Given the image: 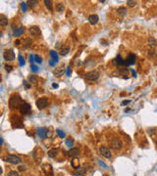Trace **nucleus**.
Listing matches in <instances>:
<instances>
[{
    "label": "nucleus",
    "mask_w": 157,
    "mask_h": 176,
    "mask_svg": "<svg viewBox=\"0 0 157 176\" xmlns=\"http://www.w3.org/2000/svg\"><path fill=\"white\" fill-rule=\"evenodd\" d=\"M23 103V100L19 94H13L9 99V108L11 110H17L20 109Z\"/></svg>",
    "instance_id": "obj_1"
},
{
    "label": "nucleus",
    "mask_w": 157,
    "mask_h": 176,
    "mask_svg": "<svg viewBox=\"0 0 157 176\" xmlns=\"http://www.w3.org/2000/svg\"><path fill=\"white\" fill-rule=\"evenodd\" d=\"M109 144H110V147L114 151H120L122 147H123V142H122V140L119 138V137H117V136H114V137H112L109 141Z\"/></svg>",
    "instance_id": "obj_2"
},
{
    "label": "nucleus",
    "mask_w": 157,
    "mask_h": 176,
    "mask_svg": "<svg viewBox=\"0 0 157 176\" xmlns=\"http://www.w3.org/2000/svg\"><path fill=\"white\" fill-rule=\"evenodd\" d=\"M4 161L9 162V163H12V164H19L22 162L21 158H19L18 156H16V155H8V156H6L4 158Z\"/></svg>",
    "instance_id": "obj_3"
},
{
    "label": "nucleus",
    "mask_w": 157,
    "mask_h": 176,
    "mask_svg": "<svg viewBox=\"0 0 157 176\" xmlns=\"http://www.w3.org/2000/svg\"><path fill=\"white\" fill-rule=\"evenodd\" d=\"M84 77H85L87 80L94 81V80L98 79V77H99V73L96 71V70H90V71H88V73L85 74Z\"/></svg>",
    "instance_id": "obj_4"
},
{
    "label": "nucleus",
    "mask_w": 157,
    "mask_h": 176,
    "mask_svg": "<svg viewBox=\"0 0 157 176\" xmlns=\"http://www.w3.org/2000/svg\"><path fill=\"white\" fill-rule=\"evenodd\" d=\"M48 105V99L46 97H41L37 100V107L39 110L45 109Z\"/></svg>",
    "instance_id": "obj_5"
},
{
    "label": "nucleus",
    "mask_w": 157,
    "mask_h": 176,
    "mask_svg": "<svg viewBox=\"0 0 157 176\" xmlns=\"http://www.w3.org/2000/svg\"><path fill=\"white\" fill-rule=\"evenodd\" d=\"M99 154L101 155L102 157H104V158H110L112 157L110 149L108 148V147H106V146H101L99 148Z\"/></svg>",
    "instance_id": "obj_6"
},
{
    "label": "nucleus",
    "mask_w": 157,
    "mask_h": 176,
    "mask_svg": "<svg viewBox=\"0 0 157 176\" xmlns=\"http://www.w3.org/2000/svg\"><path fill=\"white\" fill-rule=\"evenodd\" d=\"M28 33H30V34L33 37L41 36V31H40L39 28L37 27V26H32V27H31V28H28Z\"/></svg>",
    "instance_id": "obj_7"
},
{
    "label": "nucleus",
    "mask_w": 157,
    "mask_h": 176,
    "mask_svg": "<svg viewBox=\"0 0 157 176\" xmlns=\"http://www.w3.org/2000/svg\"><path fill=\"white\" fill-rule=\"evenodd\" d=\"M3 57L6 61L8 62H12V61L15 59V53L12 49H7L5 50L4 53H3Z\"/></svg>",
    "instance_id": "obj_8"
},
{
    "label": "nucleus",
    "mask_w": 157,
    "mask_h": 176,
    "mask_svg": "<svg viewBox=\"0 0 157 176\" xmlns=\"http://www.w3.org/2000/svg\"><path fill=\"white\" fill-rule=\"evenodd\" d=\"M31 109H32V107H31V105L28 104V103H26L24 102L22 105H21V107H20V113L21 114H23V115H28V113L31 111Z\"/></svg>",
    "instance_id": "obj_9"
},
{
    "label": "nucleus",
    "mask_w": 157,
    "mask_h": 176,
    "mask_svg": "<svg viewBox=\"0 0 157 176\" xmlns=\"http://www.w3.org/2000/svg\"><path fill=\"white\" fill-rule=\"evenodd\" d=\"M113 65L115 67H123V66H126V62L124 59H122L120 55H118L115 59H113Z\"/></svg>",
    "instance_id": "obj_10"
},
{
    "label": "nucleus",
    "mask_w": 157,
    "mask_h": 176,
    "mask_svg": "<svg viewBox=\"0 0 157 176\" xmlns=\"http://www.w3.org/2000/svg\"><path fill=\"white\" fill-rule=\"evenodd\" d=\"M126 66L128 67V66H131V65H134V63H135V55L133 54V53H130L129 55L127 56V58H126Z\"/></svg>",
    "instance_id": "obj_11"
},
{
    "label": "nucleus",
    "mask_w": 157,
    "mask_h": 176,
    "mask_svg": "<svg viewBox=\"0 0 157 176\" xmlns=\"http://www.w3.org/2000/svg\"><path fill=\"white\" fill-rule=\"evenodd\" d=\"M37 135H38V137H40L41 139L46 138L47 135H48V129H47V128H44V127L38 128V129H37Z\"/></svg>",
    "instance_id": "obj_12"
},
{
    "label": "nucleus",
    "mask_w": 157,
    "mask_h": 176,
    "mask_svg": "<svg viewBox=\"0 0 157 176\" xmlns=\"http://www.w3.org/2000/svg\"><path fill=\"white\" fill-rule=\"evenodd\" d=\"M87 173V169L84 167H78L73 171V175L74 176H84Z\"/></svg>",
    "instance_id": "obj_13"
},
{
    "label": "nucleus",
    "mask_w": 157,
    "mask_h": 176,
    "mask_svg": "<svg viewBox=\"0 0 157 176\" xmlns=\"http://www.w3.org/2000/svg\"><path fill=\"white\" fill-rule=\"evenodd\" d=\"M79 154H80V149L79 148H72L68 152V156L71 157V158H76L78 157Z\"/></svg>",
    "instance_id": "obj_14"
},
{
    "label": "nucleus",
    "mask_w": 157,
    "mask_h": 176,
    "mask_svg": "<svg viewBox=\"0 0 157 176\" xmlns=\"http://www.w3.org/2000/svg\"><path fill=\"white\" fill-rule=\"evenodd\" d=\"M88 22H89L90 25L94 26V25H96V23H98V21H99V17H98L97 15H90V16L88 17Z\"/></svg>",
    "instance_id": "obj_15"
},
{
    "label": "nucleus",
    "mask_w": 157,
    "mask_h": 176,
    "mask_svg": "<svg viewBox=\"0 0 157 176\" xmlns=\"http://www.w3.org/2000/svg\"><path fill=\"white\" fill-rule=\"evenodd\" d=\"M63 73H64L63 67H57L55 70H54V71H53L54 75H55V76H57V77H60V76H62Z\"/></svg>",
    "instance_id": "obj_16"
},
{
    "label": "nucleus",
    "mask_w": 157,
    "mask_h": 176,
    "mask_svg": "<svg viewBox=\"0 0 157 176\" xmlns=\"http://www.w3.org/2000/svg\"><path fill=\"white\" fill-rule=\"evenodd\" d=\"M0 25H1V27H3V28L8 25V19H7V17L3 14L0 15Z\"/></svg>",
    "instance_id": "obj_17"
},
{
    "label": "nucleus",
    "mask_w": 157,
    "mask_h": 176,
    "mask_svg": "<svg viewBox=\"0 0 157 176\" xmlns=\"http://www.w3.org/2000/svg\"><path fill=\"white\" fill-rule=\"evenodd\" d=\"M59 155V150L58 149H51L50 151L48 152V156L50 157V158H56L57 156Z\"/></svg>",
    "instance_id": "obj_18"
},
{
    "label": "nucleus",
    "mask_w": 157,
    "mask_h": 176,
    "mask_svg": "<svg viewBox=\"0 0 157 176\" xmlns=\"http://www.w3.org/2000/svg\"><path fill=\"white\" fill-rule=\"evenodd\" d=\"M24 33V28L23 27H19L16 28V30L14 31V36H21Z\"/></svg>",
    "instance_id": "obj_19"
},
{
    "label": "nucleus",
    "mask_w": 157,
    "mask_h": 176,
    "mask_svg": "<svg viewBox=\"0 0 157 176\" xmlns=\"http://www.w3.org/2000/svg\"><path fill=\"white\" fill-rule=\"evenodd\" d=\"M65 10V6L63 5V3H57L56 4V11L57 12H59V13H62V12H64Z\"/></svg>",
    "instance_id": "obj_20"
},
{
    "label": "nucleus",
    "mask_w": 157,
    "mask_h": 176,
    "mask_svg": "<svg viewBox=\"0 0 157 176\" xmlns=\"http://www.w3.org/2000/svg\"><path fill=\"white\" fill-rule=\"evenodd\" d=\"M117 12H118V15H120V16H125L127 14V9L125 7H120V8H118Z\"/></svg>",
    "instance_id": "obj_21"
},
{
    "label": "nucleus",
    "mask_w": 157,
    "mask_h": 176,
    "mask_svg": "<svg viewBox=\"0 0 157 176\" xmlns=\"http://www.w3.org/2000/svg\"><path fill=\"white\" fill-rule=\"evenodd\" d=\"M32 41L30 39V38H27V39H25L23 41V46L25 47V48H28V47L32 45Z\"/></svg>",
    "instance_id": "obj_22"
},
{
    "label": "nucleus",
    "mask_w": 157,
    "mask_h": 176,
    "mask_svg": "<svg viewBox=\"0 0 157 176\" xmlns=\"http://www.w3.org/2000/svg\"><path fill=\"white\" fill-rule=\"evenodd\" d=\"M69 51H70V47L65 46V47H63V48H61L60 54L62 56H66L67 54H68V53H69Z\"/></svg>",
    "instance_id": "obj_23"
},
{
    "label": "nucleus",
    "mask_w": 157,
    "mask_h": 176,
    "mask_svg": "<svg viewBox=\"0 0 157 176\" xmlns=\"http://www.w3.org/2000/svg\"><path fill=\"white\" fill-rule=\"evenodd\" d=\"M43 3L45 4V6H46V8L48 10H50V11L53 10V7H52V1H50V0H44Z\"/></svg>",
    "instance_id": "obj_24"
},
{
    "label": "nucleus",
    "mask_w": 157,
    "mask_h": 176,
    "mask_svg": "<svg viewBox=\"0 0 157 176\" xmlns=\"http://www.w3.org/2000/svg\"><path fill=\"white\" fill-rule=\"evenodd\" d=\"M50 55H51V57H52L51 60H54V61H56V62H58V54H57V52L54 51V50H51Z\"/></svg>",
    "instance_id": "obj_25"
},
{
    "label": "nucleus",
    "mask_w": 157,
    "mask_h": 176,
    "mask_svg": "<svg viewBox=\"0 0 157 176\" xmlns=\"http://www.w3.org/2000/svg\"><path fill=\"white\" fill-rule=\"evenodd\" d=\"M37 75H33V74H32V75H30L28 76V81L30 82H33V83H35V82H37Z\"/></svg>",
    "instance_id": "obj_26"
},
{
    "label": "nucleus",
    "mask_w": 157,
    "mask_h": 176,
    "mask_svg": "<svg viewBox=\"0 0 157 176\" xmlns=\"http://www.w3.org/2000/svg\"><path fill=\"white\" fill-rule=\"evenodd\" d=\"M21 8H22V11H23L24 13H26V12H27V10H28V7H27V2H22V3H21Z\"/></svg>",
    "instance_id": "obj_27"
},
{
    "label": "nucleus",
    "mask_w": 157,
    "mask_h": 176,
    "mask_svg": "<svg viewBox=\"0 0 157 176\" xmlns=\"http://www.w3.org/2000/svg\"><path fill=\"white\" fill-rule=\"evenodd\" d=\"M18 61H19V64H20V66H22V67H23V66L25 65V60H24V57L22 55H20L18 57Z\"/></svg>",
    "instance_id": "obj_28"
},
{
    "label": "nucleus",
    "mask_w": 157,
    "mask_h": 176,
    "mask_svg": "<svg viewBox=\"0 0 157 176\" xmlns=\"http://www.w3.org/2000/svg\"><path fill=\"white\" fill-rule=\"evenodd\" d=\"M73 144H74V140L73 139H67L66 140V145L70 147V148H72L73 147Z\"/></svg>",
    "instance_id": "obj_29"
},
{
    "label": "nucleus",
    "mask_w": 157,
    "mask_h": 176,
    "mask_svg": "<svg viewBox=\"0 0 157 176\" xmlns=\"http://www.w3.org/2000/svg\"><path fill=\"white\" fill-rule=\"evenodd\" d=\"M148 42H149V44H150L152 47L156 45V40H155L154 38H152V37H150V38L148 39Z\"/></svg>",
    "instance_id": "obj_30"
},
{
    "label": "nucleus",
    "mask_w": 157,
    "mask_h": 176,
    "mask_svg": "<svg viewBox=\"0 0 157 176\" xmlns=\"http://www.w3.org/2000/svg\"><path fill=\"white\" fill-rule=\"evenodd\" d=\"M127 4L129 7H134L137 5V1H131V0H128L127 1Z\"/></svg>",
    "instance_id": "obj_31"
},
{
    "label": "nucleus",
    "mask_w": 157,
    "mask_h": 176,
    "mask_svg": "<svg viewBox=\"0 0 157 176\" xmlns=\"http://www.w3.org/2000/svg\"><path fill=\"white\" fill-rule=\"evenodd\" d=\"M56 133H57V134L59 135V136H60L61 138H64V137H65V133L63 132V131H62V130H60V129H56Z\"/></svg>",
    "instance_id": "obj_32"
},
{
    "label": "nucleus",
    "mask_w": 157,
    "mask_h": 176,
    "mask_svg": "<svg viewBox=\"0 0 157 176\" xmlns=\"http://www.w3.org/2000/svg\"><path fill=\"white\" fill-rule=\"evenodd\" d=\"M34 62H37V64H41V63H42L41 58H40L39 56L35 55V56H34Z\"/></svg>",
    "instance_id": "obj_33"
},
{
    "label": "nucleus",
    "mask_w": 157,
    "mask_h": 176,
    "mask_svg": "<svg viewBox=\"0 0 157 176\" xmlns=\"http://www.w3.org/2000/svg\"><path fill=\"white\" fill-rule=\"evenodd\" d=\"M28 3L30 4V7H31V8H33V7L37 6V4L38 2H37V1H28Z\"/></svg>",
    "instance_id": "obj_34"
},
{
    "label": "nucleus",
    "mask_w": 157,
    "mask_h": 176,
    "mask_svg": "<svg viewBox=\"0 0 157 176\" xmlns=\"http://www.w3.org/2000/svg\"><path fill=\"white\" fill-rule=\"evenodd\" d=\"M7 176H19V173L17 171H14V170H12V171L8 172Z\"/></svg>",
    "instance_id": "obj_35"
},
{
    "label": "nucleus",
    "mask_w": 157,
    "mask_h": 176,
    "mask_svg": "<svg viewBox=\"0 0 157 176\" xmlns=\"http://www.w3.org/2000/svg\"><path fill=\"white\" fill-rule=\"evenodd\" d=\"M31 70H32V73H37V70H38V68H37L35 65H33V64H32V65H31Z\"/></svg>",
    "instance_id": "obj_36"
},
{
    "label": "nucleus",
    "mask_w": 157,
    "mask_h": 176,
    "mask_svg": "<svg viewBox=\"0 0 157 176\" xmlns=\"http://www.w3.org/2000/svg\"><path fill=\"white\" fill-rule=\"evenodd\" d=\"M119 74L125 75V74H128V70H126V69H124V70H119Z\"/></svg>",
    "instance_id": "obj_37"
},
{
    "label": "nucleus",
    "mask_w": 157,
    "mask_h": 176,
    "mask_svg": "<svg viewBox=\"0 0 157 176\" xmlns=\"http://www.w3.org/2000/svg\"><path fill=\"white\" fill-rule=\"evenodd\" d=\"M5 70H7V71H11V70H13V68H12V66L6 65V66H5Z\"/></svg>",
    "instance_id": "obj_38"
},
{
    "label": "nucleus",
    "mask_w": 157,
    "mask_h": 176,
    "mask_svg": "<svg viewBox=\"0 0 157 176\" xmlns=\"http://www.w3.org/2000/svg\"><path fill=\"white\" fill-rule=\"evenodd\" d=\"M30 62H31V64H32V63L34 62V56L30 55Z\"/></svg>",
    "instance_id": "obj_39"
},
{
    "label": "nucleus",
    "mask_w": 157,
    "mask_h": 176,
    "mask_svg": "<svg viewBox=\"0 0 157 176\" xmlns=\"http://www.w3.org/2000/svg\"><path fill=\"white\" fill-rule=\"evenodd\" d=\"M129 103H131V101H124V102H122V106H125V105H128Z\"/></svg>",
    "instance_id": "obj_40"
},
{
    "label": "nucleus",
    "mask_w": 157,
    "mask_h": 176,
    "mask_svg": "<svg viewBox=\"0 0 157 176\" xmlns=\"http://www.w3.org/2000/svg\"><path fill=\"white\" fill-rule=\"evenodd\" d=\"M99 164H100L101 166H103V167H104V168H106V167H107V165H106V164H105V163H103V162H100V161H99Z\"/></svg>",
    "instance_id": "obj_41"
},
{
    "label": "nucleus",
    "mask_w": 157,
    "mask_h": 176,
    "mask_svg": "<svg viewBox=\"0 0 157 176\" xmlns=\"http://www.w3.org/2000/svg\"><path fill=\"white\" fill-rule=\"evenodd\" d=\"M67 75H68V76H70V67H68V68H67Z\"/></svg>",
    "instance_id": "obj_42"
},
{
    "label": "nucleus",
    "mask_w": 157,
    "mask_h": 176,
    "mask_svg": "<svg viewBox=\"0 0 157 176\" xmlns=\"http://www.w3.org/2000/svg\"><path fill=\"white\" fill-rule=\"evenodd\" d=\"M24 84L26 85V87H27V88H28V87H30V85H28V84L27 83V81H24Z\"/></svg>",
    "instance_id": "obj_43"
},
{
    "label": "nucleus",
    "mask_w": 157,
    "mask_h": 176,
    "mask_svg": "<svg viewBox=\"0 0 157 176\" xmlns=\"http://www.w3.org/2000/svg\"><path fill=\"white\" fill-rule=\"evenodd\" d=\"M20 170H21V171H23V170H25V167H24V166H21V167H20Z\"/></svg>",
    "instance_id": "obj_44"
},
{
    "label": "nucleus",
    "mask_w": 157,
    "mask_h": 176,
    "mask_svg": "<svg viewBox=\"0 0 157 176\" xmlns=\"http://www.w3.org/2000/svg\"><path fill=\"white\" fill-rule=\"evenodd\" d=\"M132 73H133V75H134V76H135V71H134V70H132Z\"/></svg>",
    "instance_id": "obj_45"
},
{
    "label": "nucleus",
    "mask_w": 157,
    "mask_h": 176,
    "mask_svg": "<svg viewBox=\"0 0 157 176\" xmlns=\"http://www.w3.org/2000/svg\"><path fill=\"white\" fill-rule=\"evenodd\" d=\"M52 86H53V87H54V88L58 87V85H57V84H53V85H52Z\"/></svg>",
    "instance_id": "obj_46"
}]
</instances>
